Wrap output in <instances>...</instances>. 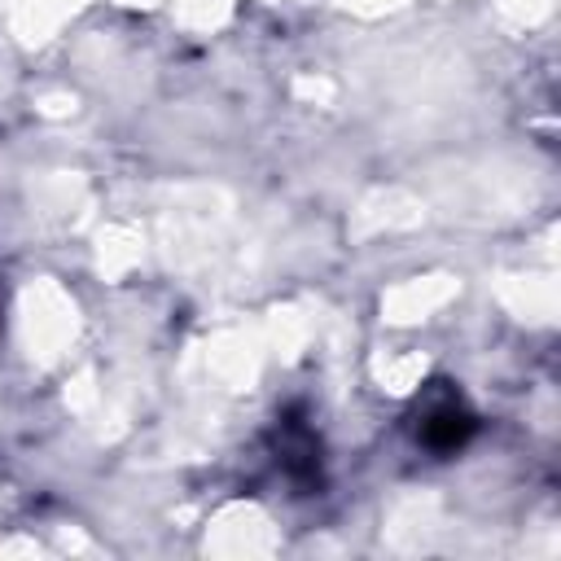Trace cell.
I'll use <instances>...</instances> for the list:
<instances>
[{
  "instance_id": "1",
  "label": "cell",
  "mask_w": 561,
  "mask_h": 561,
  "mask_svg": "<svg viewBox=\"0 0 561 561\" xmlns=\"http://www.w3.org/2000/svg\"><path fill=\"white\" fill-rule=\"evenodd\" d=\"M469 430H473V416L460 408V403H438L425 421H421V443H430V447H438V451H451V447H460L465 438H469Z\"/></svg>"
}]
</instances>
